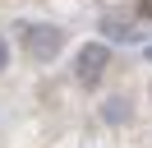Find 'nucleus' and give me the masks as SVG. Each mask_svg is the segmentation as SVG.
Instances as JSON below:
<instances>
[{
    "label": "nucleus",
    "mask_w": 152,
    "mask_h": 148,
    "mask_svg": "<svg viewBox=\"0 0 152 148\" xmlns=\"http://www.w3.org/2000/svg\"><path fill=\"white\" fill-rule=\"evenodd\" d=\"M28 56H37V60H46V56H56V46H60V33L56 28H28Z\"/></svg>",
    "instance_id": "1"
},
{
    "label": "nucleus",
    "mask_w": 152,
    "mask_h": 148,
    "mask_svg": "<svg viewBox=\"0 0 152 148\" xmlns=\"http://www.w3.org/2000/svg\"><path fill=\"white\" fill-rule=\"evenodd\" d=\"M102 65H106V46H88V51L78 56V79L92 83L97 74H102Z\"/></svg>",
    "instance_id": "2"
},
{
    "label": "nucleus",
    "mask_w": 152,
    "mask_h": 148,
    "mask_svg": "<svg viewBox=\"0 0 152 148\" xmlns=\"http://www.w3.org/2000/svg\"><path fill=\"white\" fill-rule=\"evenodd\" d=\"M0 70H5V42H0Z\"/></svg>",
    "instance_id": "3"
}]
</instances>
